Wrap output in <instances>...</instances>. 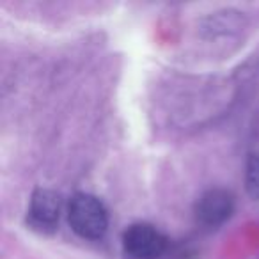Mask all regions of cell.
<instances>
[{
	"mask_svg": "<svg viewBox=\"0 0 259 259\" xmlns=\"http://www.w3.org/2000/svg\"><path fill=\"white\" fill-rule=\"evenodd\" d=\"M73 231L87 240H98L105 234L108 226V217L105 206L94 195L76 194L69 202L68 213Z\"/></svg>",
	"mask_w": 259,
	"mask_h": 259,
	"instance_id": "6da1fadb",
	"label": "cell"
},
{
	"mask_svg": "<svg viewBox=\"0 0 259 259\" xmlns=\"http://www.w3.org/2000/svg\"><path fill=\"white\" fill-rule=\"evenodd\" d=\"M122 245L130 257L156 259L165 250V236L149 224H135L124 233Z\"/></svg>",
	"mask_w": 259,
	"mask_h": 259,
	"instance_id": "7a4b0ae2",
	"label": "cell"
},
{
	"mask_svg": "<svg viewBox=\"0 0 259 259\" xmlns=\"http://www.w3.org/2000/svg\"><path fill=\"white\" fill-rule=\"evenodd\" d=\"M234 209V201L233 195L227 190H209L199 199L197 206H195V215L197 220L204 226L217 227L220 224H224Z\"/></svg>",
	"mask_w": 259,
	"mask_h": 259,
	"instance_id": "3957f363",
	"label": "cell"
},
{
	"mask_svg": "<svg viewBox=\"0 0 259 259\" xmlns=\"http://www.w3.org/2000/svg\"><path fill=\"white\" fill-rule=\"evenodd\" d=\"M61 213V199L52 190H37L30 201L29 217L32 226L41 229H54Z\"/></svg>",
	"mask_w": 259,
	"mask_h": 259,
	"instance_id": "277c9868",
	"label": "cell"
},
{
	"mask_svg": "<svg viewBox=\"0 0 259 259\" xmlns=\"http://www.w3.org/2000/svg\"><path fill=\"white\" fill-rule=\"evenodd\" d=\"M245 187H247L248 195L259 201V153L248 158L247 172H245Z\"/></svg>",
	"mask_w": 259,
	"mask_h": 259,
	"instance_id": "5b68a950",
	"label": "cell"
}]
</instances>
